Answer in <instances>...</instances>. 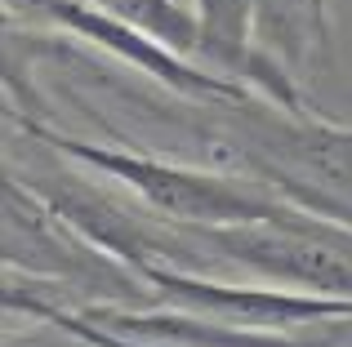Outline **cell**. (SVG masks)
Masks as SVG:
<instances>
[{"label":"cell","mask_w":352,"mask_h":347,"mask_svg":"<svg viewBox=\"0 0 352 347\" xmlns=\"http://www.w3.org/2000/svg\"><path fill=\"white\" fill-rule=\"evenodd\" d=\"M9 23H18V32L27 27H45V32H63L72 40L89 45L94 53H103L107 62L134 71L138 80L170 89L179 98H201V103H236V98H258L236 80H223L214 71L188 62L183 53H174L170 45H161L156 36L138 32V27L120 23V18L103 14L89 0H5Z\"/></svg>","instance_id":"4"},{"label":"cell","mask_w":352,"mask_h":347,"mask_svg":"<svg viewBox=\"0 0 352 347\" xmlns=\"http://www.w3.org/2000/svg\"><path fill=\"white\" fill-rule=\"evenodd\" d=\"M5 267L14 280L32 285L50 303L80 312V307H125L147 312L165 307L156 289L116 259L98 254L89 241H80L58 214L45 209L23 182L5 174Z\"/></svg>","instance_id":"2"},{"label":"cell","mask_w":352,"mask_h":347,"mask_svg":"<svg viewBox=\"0 0 352 347\" xmlns=\"http://www.w3.org/2000/svg\"><path fill=\"white\" fill-rule=\"evenodd\" d=\"M18 134H27L32 143L50 147L54 156H63L67 165H80L89 174L120 182L125 191H134L143 200V209L161 223L192 227V232H210V227H250V223H285L299 209L285 205L276 191L254 187L245 178H228V174L188 165V160L152 156V152H129L112 147V143H89L80 134L54 130L32 116H14Z\"/></svg>","instance_id":"1"},{"label":"cell","mask_w":352,"mask_h":347,"mask_svg":"<svg viewBox=\"0 0 352 347\" xmlns=\"http://www.w3.org/2000/svg\"><path fill=\"white\" fill-rule=\"evenodd\" d=\"M206 245L245 280L290 294L339 298L352 303V232L294 214L285 223H250V227H210Z\"/></svg>","instance_id":"3"},{"label":"cell","mask_w":352,"mask_h":347,"mask_svg":"<svg viewBox=\"0 0 352 347\" xmlns=\"http://www.w3.org/2000/svg\"><path fill=\"white\" fill-rule=\"evenodd\" d=\"M103 14L120 18V23L138 27V32L156 36L161 45H170L174 53H183L188 62L201 67V23L197 9L179 5V0H89Z\"/></svg>","instance_id":"6"},{"label":"cell","mask_w":352,"mask_h":347,"mask_svg":"<svg viewBox=\"0 0 352 347\" xmlns=\"http://www.w3.org/2000/svg\"><path fill=\"white\" fill-rule=\"evenodd\" d=\"M254 45L272 53L294 80L335 58L330 0H254Z\"/></svg>","instance_id":"5"}]
</instances>
